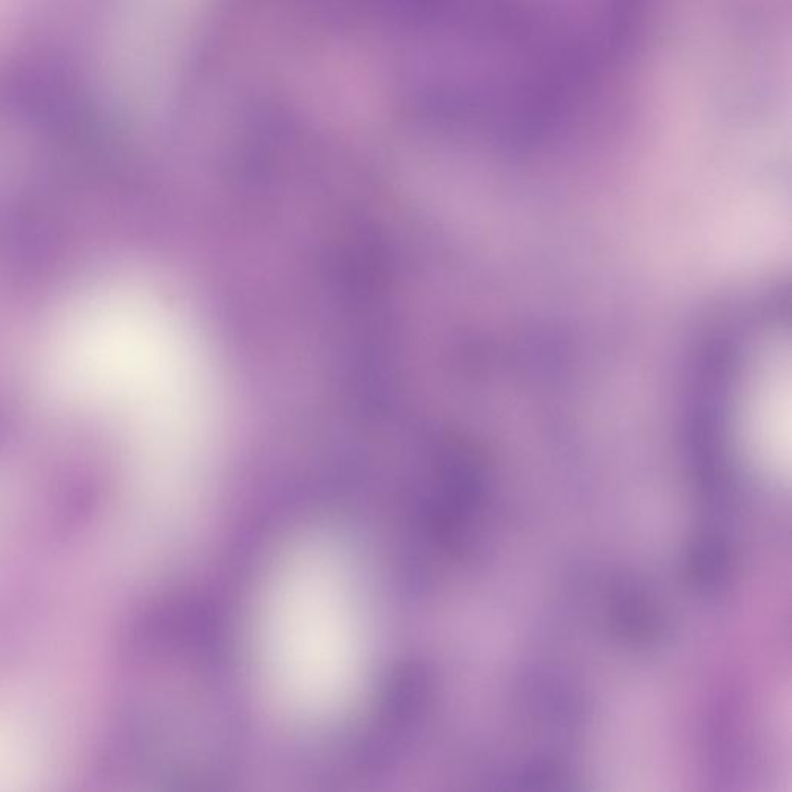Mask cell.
I'll return each instance as SVG.
<instances>
[{
	"label": "cell",
	"mask_w": 792,
	"mask_h": 792,
	"mask_svg": "<svg viewBox=\"0 0 792 792\" xmlns=\"http://www.w3.org/2000/svg\"><path fill=\"white\" fill-rule=\"evenodd\" d=\"M23 582V579H22ZM23 590H25V586H23ZM25 597H27V593H25ZM27 605H29V601H27ZM30 613V609H29ZM30 620H31V616H30ZM31 629H33V624H31ZM34 638V631H33ZM34 647H36V641H34ZM36 656H38V650H36ZM38 664H40V658H38ZM40 689H47V682H45L44 678H42V672H40ZM40 689H34V692L44 693V691H40Z\"/></svg>",
	"instance_id": "cell-1"
},
{
	"label": "cell",
	"mask_w": 792,
	"mask_h": 792,
	"mask_svg": "<svg viewBox=\"0 0 792 792\" xmlns=\"http://www.w3.org/2000/svg\"><path fill=\"white\" fill-rule=\"evenodd\" d=\"M47 579H48V577H47ZM48 584H50V582H48ZM50 588H51V586H50ZM51 594H53V593H51ZM53 599H55V597H53ZM57 614H59V613H57ZM59 620H61V618H59ZM62 630H64V629H62ZM64 635H66V633H64ZM66 639H67V638H66ZM67 644H68V642H67ZM68 650H70V647H68ZM70 655H72V652H70ZM73 664H75V663H73ZM75 670H76V667H75ZM73 676H75V673H73ZM73 681H75V684H76V682H78V684H83V681L79 680L78 672H76V678H73Z\"/></svg>",
	"instance_id": "cell-2"
}]
</instances>
